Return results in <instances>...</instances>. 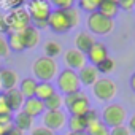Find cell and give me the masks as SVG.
<instances>
[{
    "mask_svg": "<svg viewBox=\"0 0 135 135\" xmlns=\"http://www.w3.org/2000/svg\"><path fill=\"white\" fill-rule=\"evenodd\" d=\"M32 73L38 83H51L59 75V64L56 59L41 56L32 64Z\"/></svg>",
    "mask_w": 135,
    "mask_h": 135,
    "instance_id": "6da1fadb",
    "label": "cell"
},
{
    "mask_svg": "<svg viewBox=\"0 0 135 135\" xmlns=\"http://www.w3.org/2000/svg\"><path fill=\"white\" fill-rule=\"evenodd\" d=\"M56 86L59 89V94H62L65 97L72 95L75 92H80L81 91V83H80V78H78V72L70 70V69H64L56 76Z\"/></svg>",
    "mask_w": 135,
    "mask_h": 135,
    "instance_id": "7a4b0ae2",
    "label": "cell"
},
{
    "mask_svg": "<svg viewBox=\"0 0 135 135\" xmlns=\"http://www.w3.org/2000/svg\"><path fill=\"white\" fill-rule=\"evenodd\" d=\"M64 105H65L67 111L70 113V116H84L91 110L89 97L83 91L64 97Z\"/></svg>",
    "mask_w": 135,
    "mask_h": 135,
    "instance_id": "3957f363",
    "label": "cell"
},
{
    "mask_svg": "<svg viewBox=\"0 0 135 135\" xmlns=\"http://www.w3.org/2000/svg\"><path fill=\"white\" fill-rule=\"evenodd\" d=\"M100 119L108 129L110 127L113 129V127H118V126L124 124V121L127 119V111L121 103H110L103 108V113L100 114Z\"/></svg>",
    "mask_w": 135,
    "mask_h": 135,
    "instance_id": "277c9868",
    "label": "cell"
},
{
    "mask_svg": "<svg viewBox=\"0 0 135 135\" xmlns=\"http://www.w3.org/2000/svg\"><path fill=\"white\" fill-rule=\"evenodd\" d=\"M92 92L99 102H111L118 94V84L108 76H100L92 86Z\"/></svg>",
    "mask_w": 135,
    "mask_h": 135,
    "instance_id": "5b68a950",
    "label": "cell"
},
{
    "mask_svg": "<svg viewBox=\"0 0 135 135\" xmlns=\"http://www.w3.org/2000/svg\"><path fill=\"white\" fill-rule=\"evenodd\" d=\"M5 18H7L10 32H22L24 29L32 26L30 16H29V11H27L26 7H19V8L10 10V13Z\"/></svg>",
    "mask_w": 135,
    "mask_h": 135,
    "instance_id": "8992f818",
    "label": "cell"
},
{
    "mask_svg": "<svg viewBox=\"0 0 135 135\" xmlns=\"http://www.w3.org/2000/svg\"><path fill=\"white\" fill-rule=\"evenodd\" d=\"M48 29H51L54 33H65L73 29L69 11L67 10H52L48 18Z\"/></svg>",
    "mask_w": 135,
    "mask_h": 135,
    "instance_id": "52a82bcc",
    "label": "cell"
},
{
    "mask_svg": "<svg viewBox=\"0 0 135 135\" xmlns=\"http://www.w3.org/2000/svg\"><path fill=\"white\" fill-rule=\"evenodd\" d=\"M88 29L94 35H108L114 29V21L102 16L100 13H91L88 16Z\"/></svg>",
    "mask_w": 135,
    "mask_h": 135,
    "instance_id": "ba28073f",
    "label": "cell"
},
{
    "mask_svg": "<svg viewBox=\"0 0 135 135\" xmlns=\"http://www.w3.org/2000/svg\"><path fill=\"white\" fill-rule=\"evenodd\" d=\"M27 11H29L30 21L38 22V21H48L52 8H51L48 0H29L27 2Z\"/></svg>",
    "mask_w": 135,
    "mask_h": 135,
    "instance_id": "9c48e42d",
    "label": "cell"
},
{
    "mask_svg": "<svg viewBox=\"0 0 135 135\" xmlns=\"http://www.w3.org/2000/svg\"><path fill=\"white\" fill-rule=\"evenodd\" d=\"M64 64L67 65V69L76 72V70H81L83 67L88 65V59H86V54H83L76 48H70L64 54Z\"/></svg>",
    "mask_w": 135,
    "mask_h": 135,
    "instance_id": "30bf717a",
    "label": "cell"
},
{
    "mask_svg": "<svg viewBox=\"0 0 135 135\" xmlns=\"http://www.w3.org/2000/svg\"><path fill=\"white\" fill-rule=\"evenodd\" d=\"M67 122V116L62 110H56V111H45L43 114V124L45 127H48L49 130L56 132V130H60Z\"/></svg>",
    "mask_w": 135,
    "mask_h": 135,
    "instance_id": "8fae6325",
    "label": "cell"
},
{
    "mask_svg": "<svg viewBox=\"0 0 135 135\" xmlns=\"http://www.w3.org/2000/svg\"><path fill=\"white\" fill-rule=\"evenodd\" d=\"M107 57H108V49H107V46H105L103 43H100V41H95V43L92 45V48L86 52V59L89 60L91 65H95V67H97L100 62H103Z\"/></svg>",
    "mask_w": 135,
    "mask_h": 135,
    "instance_id": "7c38bea8",
    "label": "cell"
},
{
    "mask_svg": "<svg viewBox=\"0 0 135 135\" xmlns=\"http://www.w3.org/2000/svg\"><path fill=\"white\" fill-rule=\"evenodd\" d=\"M3 95H5V100H7V103H8L11 113H15V111L18 113V111L22 110L26 99H24V95L21 94V91H19L18 88H15V89H8Z\"/></svg>",
    "mask_w": 135,
    "mask_h": 135,
    "instance_id": "4fadbf2b",
    "label": "cell"
},
{
    "mask_svg": "<svg viewBox=\"0 0 135 135\" xmlns=\"http://www.w3.org/2000/svg\"><path fill=\"white\" fill-rule=\"evenodd\" d=\"M78 78H80V83L83 86H94L95 81L100 78V73H99L95 65L88 64L86 67H83V69L78 72Z\"/></svg>",
    "mask_w": 135,
    "mask_h": 135,
    "instance_id": "5bb4252c",
    "label": "cell"
},
{
    "mask_svg": "<svg viewBox=\"0 0 135 135\" xmlns=\"http://www.w3.org/2000/svg\"><path fill=\"white\" fill-rule=\"evenodd\" d=\"M19 75L13 69H2L0 70V88L2 89H15L19 84Z\"/></svg>",
    "mask_w": 135,
    "mask_h": 135,
    "instance_id": "9a60e30c",
    "label": "cell"
},
{
    "mask_svg": "<svg viewBox=\"0 0 135 135\" xmlns=\"http://www.w3.org/2000/svg\"><path fill=\"white\" fill-rule=\"evenodd\" d=\"M22 111H26L29 116H32L33 119L40 114H45L46 108H45V102L37 99V97H32V99H26L24 102V107H22Z\"/></svg>",
    "mask_w": 135,
    "mask_h": 135,
    "instance_id": "2e32d148",
    "label": "cell"
},
{
    "mask_svg": "<svg viewBox=\"0 0 135 135\" xmlns=\"http://www.w3.org/2000/svg\"><path fill=\"white\" fill-rule=\"evenodd\" d=\"M94 43H95V38H94V35H92L91 32H88V30L78 32L76 37H75V48H76L78 51H81L83 54H86V52L92 48Z\"/></svg>",
    "mask_w": 135,
    "mask_h": 135,
    "instance_id": "e0dca14e",
    "label": "cell"
},
{
    "mask_svg": "<svg viewBox=\"0 0 135 135\" xmlns=\"http://www.w3.org/2000/svg\"><path fill=\"white\" fill-rule=\"evenodd\" d=\"M21 37H22L26 49H32V48H35L40 43V32L33 26H29L27 29H24L21 32Z\"/></svg>",
    "mask_w": 135,
    "mask_h": 135,
    "instance_id": "ac0fdd59",
    "label": "cell"
},
{
    "mask_svg": "<svg viewBox=\"0 0 135 135\" xmlns=\"http://www.w3.org/2000/svg\"><path fill=\"white\" fill-rule=\"evenodd\" d=\"M13 126L18 127V129H21L22 132L32 130V129H33V118L29 116L26 111L21 110V111H18V113L15 114V118H13Z\"/></svg>",
    "mask_w": 135,
    "mask_h": 135,
    "instance_id": "d6986e66",
    "label": "cell"
},
{
    "mask_svg": "<svg viewBox=\"0 0 135 135\" xmlns=\"http://www.w3.org/2000/svg\"><path fill=\"white\" fill-rule=\"evenodd\" d=\"M118 11H119V7L113 0H102L100 5H99V10H97V13H100L102 16H105L108 19H113V21L118 16Z\"/></svg>",
    "mask_w": 135,
    "mask_h": 135,
    "instance_id": "ffe728a7",
    "label": "cell"
},
{
    "mask_svg": "<svg viewBox=\"0 0 135 135\" xmlns=\"http://www.w3.org/2000/svg\"><path fill=\"white\" fill-rule=\"evenodd\" d=\"M37 86H38V81L35 78H24V80L19 81V88L18 89L21 91L24 99H32V97H35Z\"/></svg>",
    "mask_w": 135,
    "mask_h": 135,
    "instance_id": "44dd1931",
    "label": "cell"
},
{
    "mask_svg": "<svg viewBox=\"0 0 135 135\" xmlns=\"http://www.w3.org/2000/svg\"><path fill=\"white\" fill-rule=\"evenodd\" d=\"M7 43H8L10 51H15V52H22L26 49L22 37H21V32H10L7 35Z\"/></svg>",
    "mask_w": 135,
    "mask_h": 135,
    "instance_id": "7402d4cb",
    "label": "cell"
},
{
    "mask_svg": "<svg viewBox=\"0 0 135 135\" xmlns=\"http://www.w3.org/2000/svg\"><path fill=\"white\" fill-rule=\"evenodd\" d=\"M54 92H56V88L52 86V83H38V86H37V92H35V97L45 102V100H48Z\"/></svg>",
    "mask_w": 135,
    "mask_h": 135,
    "instance_id": "603a6c76",
    "label": "cell"
},
{
    "mask_svg": "<svg viewBox=\"0 0 135 135\" xmlns=\"http://www.w3.org/2000/svg\"><path fill=\"white\" fill-rule=\"evenodd\" d=\"M67 124H69V129L72 133H76V132H86L88 126H86V121L83 116H70L67 119Z\"/></svg>",
    "mask_w": 135,
    "mask_h": 135,
    "instance_id": "cb8c5ba5",
    "label": "cell"
},
{
    "mask_svg": "<svg viewBox=\"0 0 135 135\" xmlns=\"http://www.w3.org/2000/svg\"><path fill=\"white\" fill-rule=\"evenodd\" d=\"M64 107V95L59 92H54L48 100H45V108L48 111H56V110H62Z\"/></svg>",
    "mask_w": 135,
    "mask_h": 135,
    "instance_id": "d4e9b609",
    "label": "cell"
},
{
    "mask_svg": "<svg viewBox=\"0 0 135 135\" xmlns=\"http://www.w3.org/2000/svg\"><path fill=\"white\" fill-rule=\"evenodd\" d=\"M43 51H45V56H46V57L56 59V57L62 52V46H60V43H57V41H54V40H49V41L45 43Z\"/></svg>",
    "mask_w": 135,
    "mask_h": 135,
    "instance_id": "484cf974",
    "label": "cell"
},
{
    "mask_svg": "<svg viewBox=\"0 0 135 135\" xmlns=\"http://www.w3.org/2000/svg\"><path fill=\"white\" fill-rule=\"evenodd\" d=\"M86 133H88V135H110V129H108V127L102 122V119H100V121H97V122L88 126Z\"/></svg>",
    "mask_w": 135,
    "mask_h": 135,
    "instance_id": "4316f807",
    "label": "cell"
},
{
    "mask_svg": "<svg viewBox=\"0 0 135 135\" xmlns=\"http://www.w3.org/2000/svg\"><path fill=\"white\" fill-rule=\"evenodd\" d=\"M100 2L102 0H78V7H80V10L91 15V13H95L99 10Z\"/></svg>",
    "mask_w": 135,
    "mask_h": 135,
    "instance_id": "83f0119b",
    "label": "cell"
},
{
    "mask_svg": "<svg viewBox=\"0 0 135 135\" xmlns=\"http://www.w3.org/2000/svg\"><path fill=\"white\" fill-rule=\"evenodd\" d=\"M114 67H116L114 60H113L111 57H107V59H105L103 62H100V64L97 65V70H99V73L108 75V73H111V72L114 70Z\"/></svg>",
    "mask_w": 135,
    "mask_h": 135,
    "instance_id": "f1b7e54d",
    "label": "cell"
},
{
    "mask_svg": "<svg viewBox=\"0 0 135 135\" xmlns=\"http://www.w3.org/2000/svg\"><path fill=\"white\" fill-rule=\"evenodd\" d=\"M49 5L54 7V10H69L73 8L76 0H48Z\"/></svg>",
    "mask_w": 135,
    "mask_h": 135,
    "instance_id": "f546056e",
    "label": "cell"
},
{
    "mask_svg": "<svg viewBox=\"0 0 135 135\" xmlns=\"http://www.w3.org/2000/svg\"><path fill=\"white\" fill-rule=\"evenodd\" d=\"M84 121H86V126H91V124H94V122H97V121H100V114L94 110V108H91L84 116Z\"/></svg>",
    "mask_w": 135,
    "mask_h": 135,
    "instance_id": "4dcf8cb0",
    "label": "cell"
},
{
    "mask_svg": "<svg viewBox=\"0 0 135 135\" xmlns=\"http://www.w3.org/2000/svg\"><path fill=\"white\" fill-rule=\"evenodd\" d=\"M8 56H10V48H8V43H7V37L0 35V59L8 57Z\"/></svg>",
    "mask_w": 135,
    "mask_h": 135,
    "instance_id": "1f68e13d",
    "label": "cell"
},
{
    "mask_svg": "<svg viewBox=\"0 0 135 135\" xmlns=\"http://www.w3.org/2000/svg\"><path fill=\"white\" fill-rule=\"evenodd\" d=\"M3 2V7L8 8V10H15V8H19V7H24V3L27 0H2Z\"/></svg>",
    "mask_w": 135,
    "mask_h": 135,
    "instance_id": "d6a6232c",
    "label": "cell"
},
{
    "mask_svg": "<svg viewBox=\"0 0 135 135\" xmlns=\"http://www.w3.org/2000/svg\"><path fill=\"white\" fill-rule=\"evenodd\" d=\"M69 11V16H70V21H72V26H73V29L80 24V21H81V18H80V13H78V10L73 7V8H69L67 10Z\"/></svg>",
    "mask_w": 135,
    "mask_h": 135,
    "instance_id": "836d02e7",
    "label": "cell"
},
{
    "mask_svg": "<svg viewBox=\"0 0 135 135\" xmlns=\"http://www.w3.org/2000/svg\"><path fill=\"white\" fill-rule=\"evenodd\" d=\"M110 135H132V132L129 130L127 126H118V127H113L110 129Z\"/></svg>",
    "mask_w": 135,
    "mask_h": 135,
    "instance_id": "e575fe53",
    "label": "cell"
},
{
    "mask_svg": "<svg viewBox=\"0 0 135 135\" xmlns=\"http://www.w3.org/2000/svg\"><path fill=\"white\" fill-rule=\"evenodd\" d=\"M3 114H13L7 100H5V95L3 94H0V116H3Z\"/></svg>",
    "mask_w": 135,
    "mask_h": 135,
    "instance_id": "d590c367",
    "label": "cell"
},
{
    "mask_svg": "<svg viewBox=\"0 0 135 135\" xmlns=\"http://www.w3.org/2000/svg\"><path fill=\"white\" fill-rule=\"evenodd\" d=\"M30 135H56V132H52V130H49L48 127L43 126V127H33Z\"/></svg>",
    "mask_w": 135,
    "mask_h": 135,
    "instance_id": "8d00e7d4",
    "label": "cell"
},
{
    "mask_svg": "<svg viewBox=\"0 0 135 135\" xmlns=\"http://www.w3.org/2000/svg\"><path fill=\"white\" fill-rule=\"evenodd\" d=\"M118 7H119V10L130 11V10L135 7V0H119V2H118Z\"/></svg>",
    "mask_w": 135,
    "mask_h": 135,
    "instance_id": "74e56055",
    "label": "cell"
},
{
    "mask_svg": "<svg viewBox=\"0 0 135 135\" xmlns=\"http://www.w3.org/2000/svg\"><path fill=\"white\" fill-rule=\"evenodd\" d=\"M8 35L10 33V27H8V22H7V18L0 15V35Z\"/></svg>",
    "mask_w": 135,
    "mask_h": 135,
    "instance_id": "f35d334b",
    "label": "cell"
},
{
    "mask_svg": "<svg viewBox=\"0 0 135 135\" xmlns=\"http://www.w3.org/2000/svg\"><path fill=\"white\" fill-rule=\"evenodd\" d=\"M5 135H24V132L21 130V129H18V127H15L13 124L8 127V130H7V133Z\"/></svg>",
    "mask_w": 135,
    "mask_h": 135,
    "instance_id": "ab89813d",
    "label": "cell"
},
{
    "mask_svg": "<svg viewBox=\"0 0 135 135\" xmlns=\"http://www.w3.org/2000/svg\"><path fill=\"white\" fill-rule=\"evenodd\" d=\"M127 127H129V130H130L132 133H135V113L129 118V126H127Z\"/></svg>",
    "mask_w": 135,
    "mask_h": 135,
    "instance_id": "60d3db41",
    "label": "cell"
},
{
    "mask_svg": "<svg viewBox=\"0 0 135 135\" xmlns=\"http://www.w3.org/2000/svg\"><path fill=\"white\" fill-rule=\"evenodd\" d=\"M129 83H130V89L135 92V72L132 73V76H130V81H129Z\"/></svg>",
    "mask_w": 135,
    "mask_h": 135,
    "instance_id": "b9f144b4",
    "label": "cell"
},
{
    "mask_svg": "<svg viewBox=\"0 0 135 135\" xmlns=\"http://www.w3.org/2000/svg\"><path fill=\"white\" fill-rule=\"evenodd\" d=\"M8 127L10 126H2V124H0V135H5L7 130H8Z\"/></svg>",
    "mask_w": 135,
    "mask_h": 135,
    "instance_id": "7bdbcfd3",
    "label": "cell"
},
{
    "mask_svg": "<svg viewBox=\"0 0 135 135\" xmlns=\"http://www.w3.org/2000/svg\"><path fill=\"white\" fill-rule=\"evenodd\" d=\"M67 135H88V133L86 132H76V133H72L70 132V133H67Z\"/></svg>",
    "mask_w": 135,
    "mask_h": 135,
    "instance_id": "ee69618b",
    "label": "cell"
},
{
    "mask_svg": "<svg viewBox=\"0 0 135 135\" xmlns=\"http://www.w3.org/2000/svg\"><path fill=\"white\" fill-rule=\"evenodd\" d=\"M113 2H116V3H118V2H119V0H113Z\"/></svg>",
    "mask_w": 135,
    "mask_h": 135,
    "instance_id": "f6af8a7d",
    "label": "cell"
}]
</instances>
